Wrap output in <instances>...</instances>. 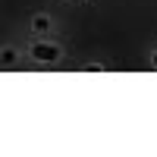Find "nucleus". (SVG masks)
Instances as JSON below:
<instances>
[{"label": "nucleus", "mask_w": 157, "mask_h": 157, "mask_svg": "<svg viewBox=\"0 0 157 157\" xmlns=\"http://www.w3.org/2000/svg\"><path fill=\"white\" fill-rule=\"evenodd\" d=\"M85 69H91V72H104V69H107V66H104V63L101 60H94V63H88V66Z\"/></svg>", "instance_id": "obj_4"}, {"label": "nucleus", "mask_w": 157, "mask_h": 157, "mask_svg": "<svg viewBox=\"0 0 157 157\" xmlns=\"http://www.w3.org/2000/svg\"><path fill=\"white\" fill-rule=\"evenodd\" d=\"M50 32H54V16L47 10H38L29 16V35L32 38H47Z\"/></svg>", "instance_id": "obj_2"}, {"label": "nucleus", "mask_w": 157, "mask_h": 157, "mask_svg": "<svg viewBox=\"0 0 157 157\" xmlns=\"http://www.w3.org/2000/svg\"><path fill=\"white\" fill-rule=\"evenodd\" d=\"M25 57L32 63H60L66 57V50H63V44L50 41V38H32L25 44Z\"/></svg>", "instance_id": "obj_1"}, {"label": "nucleus", "mask_w": 157, "mask_h": 157, "mask_svg": "<svg viewBox=\"0 0 157 157\" xmlns=\"http://www.w3.org/2000/svg\"><path fill=\"white\" fill-rule=\"evenodd\" d=\"M0 63H3V69L19 66V63H22V50H19V47H13V44H6L3 50H0Z\"/></svg>", "instance_id": "obj_3"}, {"label": "nucleus", "mask_w": 157, "mask_h": 157, "mask_svg": "<svg viewBox=\"0 0 157 157\" xmlns=\"http://www.w3.org/2000/svg\"><path fill=\"white\" fill-rule=\"evenodd\" d=\"M148 66H151V69H157V47L148 54Z\"/></svg>", "instance_id": "obj_5"}]
</instances>
